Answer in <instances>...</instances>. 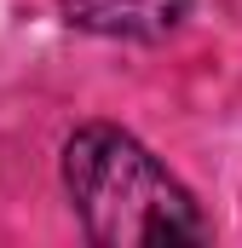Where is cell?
Instances as JSON below:
<instances>
[{
	"label": "cell",
	"instance_id": "2",
	"mask_svg": "<svg viewBox=\"0 0 242 248\" xmlns=\"http://www.w3.org/2000/svg\"><path fill=\"white\" fill-rule=\"evenodd\" d=\"M69 23L116 41H162L173 35L190 12V0H63Z\"/></svg>",
	"mask_w": 242,
	"mask_h": 248
},
{
	"label": "cell",
	"instance_id": "1",
	"mask_svg": "<svg viewBox=\"0 0 242 248\" xmlns=\"http://www.w3.org/2000/svg\"><path fill=\"white\" fill-rule=\"evenodd\" d=\"M63 185L104 248H144V243H202L208 219L196 214L190 190L121 127H81L63 144Z\"/></svg>",
	"mask_w": 242,
	"mask_h": 248
}]
</instances>
